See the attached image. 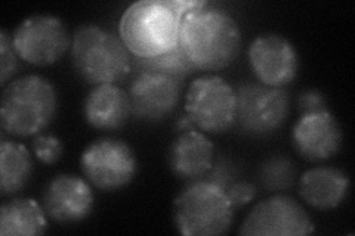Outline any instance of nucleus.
Here are the masks:
<instances>
[{
  "mask_svg": "<svg viewBox=\"0 0 355 236\" xmlns=\"http://www.w3.org/2000/svg\"><path fill=\"white\" fill-rule=\"evenodd\" d=\"M239 22L227 10L202 0L184 15L180 48L197 71H219L237 60L241 49Z\"/></svg>",
  "mask_w": 355,
  "mask_h": 236,
  "instance_id": "1",
  "label": "nucleus"
},
{
  "mask_svg": "<svg viewBox=\"0 0 355 236\" xmlns=\"http://www.w3.org/2000/svg\"><path fill=\"white\" fill-rule=\"evenodd\" d=\"M202 0H141L123 12L119 35L135 58H155L180 44L184 15Z\"/></svg>",
  "mask_w": 355,
  "mask_h": 236,
  "instance_id": "2",
  "label": "nucleus"
},
{
  "mask_svg": "<svg viewBox=\"0 0 355 236\" xmlns=\"http://www.w3.org/2000/svg\"><path fill=\"white\" fill-rule=\"evenodd\" d=\"M74 70L87 84H116L132 74L130 52L123 40L96 24H82L71 40Z\"/></svg>",
  "mask_w": 355,
  "mask_h": 236,
  "instance_id": "3",
  "label": "nucleus"
},
{
  "mask_svg": "<svg viewBox=\"0 0 355 236\" xmlns=\"http://www.w3.org/2000/svg\"><path fill=\"white\" fill-rule=\"evenodd\" d=\"M57 114V92L40 75H24L3 89L0 102V125L3 133L15 138L36 136Z\"/></svg>",
  "mask_w": 355,
  "mask_h": 236,
  "instance_id": "4",
  "label": "nucleus"
},
{
  "mask_svg": "<svg viewBox=\"0 0 355 236\" xmlns=\"http://www.w3.org/2000/svg\"><path fill=\"white\" fill-rule=\"evenodd\" d=\"M225 189L209 179L188 182L173 201V223L184 236H219L234 221Z\"/></svg>",
  "mask_w": 355,
  "mask_h": 236,
  "instance_id": "5",
  "label": "nucleus"
},
{
  "mask_svg": "<svg viewBox=\"0 0 355 236\" xmlns=\"http://www.w3.org/2000/svg\"><path fill=\"white\" fill-rule=\"evenodd\" d=\"M185 116L196 129L220 134L237 125V93L219 75L198 77L185 95Z\"/></svg>",
  "mask_w": 355,
  "mask_h": 236,
  "instance_id": "6",
  "label": "nucleus"
},
{
  "mask_svg": "<svg viewBox=\"0 0 355 236\" xmlns=\"http://www.w3.org/2000/svg\"><path fill=\"white\" fill-rule=\"evenodd\" d=\"M80 168L92 186L103 192H116L135 179L138 161L126 142L103 138L86 146L80 155Z\"/></svg>",
  "mask_w": 355,
  "mask_h": 236,
  "instance_id": "7",
  "label": "nucleus"
},
{
  "mask_svg": "<svg viewBox=\"0 0 355 236\" xmlns=\"http://www.w3.org/2000/svg\"><path fill=\"white\" fill-rule=\"evenodd\" d=\"M237 125L252 136H268L279 130L291 112V99L282 87L262 83L241 84L237 91Z\"/></svg>",
  "mask_w": 355,
  "mask_h": 236,
  "instance_id": "8",
  "label": "nucleus"
},
{
  "mask_svg": "<svg viewBox=\"0 0 355 236\" xmlns=\"http://www.w3.org/2000/svg\"><path fill=\"white\" fill-rule=\"evenodd\" d=\"M12 42L19 58L36 66L57 64L71 49L64 22L52 15H33L21 21Z\"/></svg>",
  "mask_w": 355,
  "mask_h": 236,
  "instance_id": "9",
  "label": "nucleus"
},
{
  "mask_svg": "<svg viewBox=\"0 0 355 236\" xmlns=\"http://www.w3.org/2000/svg\"><path fill=\"white\" fill-rule=\"evenodd\" d=\"M315 232L306 210L287 195H274L254 206L241 223L243 236H305Z\"/></svg>",
  "mask_w": 355,
  "mask_h": 236,
  "instance_id": "10",
  "label": "nucleus"
},
{
  "mask_svg": "<svg viewBox=\"0 0 355 236\" xmlns=\"http://www.w3.org/2000/svg\"><path fill=\"white\" fill-rule=\"evenodd\" d=\"M182 84V82L163 73L132 71V80L128 86L132 116L147 122L168 118L180 105Z\"/></svg>",
  "mask_w": 355,
  "mask_h": 236,
  "instance_id": "11",
  "label": "nucleus"
},
{
  "mask_svg": "<svg viewBox=\"0 0 355 236\" xmlns=\"http://www.w3.org/2000/svg\"><path fill=\"white\" fill-rule=\"evenodd\" d=\"M249 62L258 82L271 87L291 84L299 70V55L291 40L268 33L254 37L249 46Z\"/></svg>",
  "mask_w": 355,
  "mask_h": 236,
  "instance_id": "12",
  "label": "nucleus"
},
{
  "mask_svg": "<svg viewBox=\"0 0 355 236\" xmlns=\"http://www.w3.org/2000/svg\"><path fill=\"white\" fill-rule=\"evenodd\" d=\"M92 188L83 177L58 174L44 188L42 207L46 216L57 223L70 224L86 220L94 210Z\"/></svg>",
  "mask_w": 355,
  "mask_h": 236,
  "instance_id": "13",
  "label": "nucleus"
},
{
  "mask_svg": "<svg viewBox=\"0 0 355 236\" xmlns=\"http://www.w3.org/2000/svg\"><path fill=\"white\" fill-rule=\"evenodd\" d=\"M342 130L330 109L302 114L292 130L295 151L309 163H323L342 148Z\"/></svg>",
  "mask_w": 355,
  "mask_h": 236,
  "instance_id": "14",
  "label": "nucleus"
},
{
  "mask_svg": "<svg viewBox=\"0 0 355 236\" xmlns=\"http://www.w3.org/2000/svg\"><path fill=\"white\" fill-rule=\"evenodd\" d=\"M215 146L203 131L190 129L181 131L172 142L168 161L172 174L182 182L205 179L214 168Z\"/></svg>",
  "mask_w": 355,
  "mask_h": 236,
  "instance_id": "15",
  "label": "nucleus"
},
{
  "mask_svg": "<svg viewBox=\"0 0 355 236\" xmlns=\"http://www.w3.org/2000/svg\"><path fill=\"white\" fill-rule=\"evenodd\" d=\"M85 120L96 130H117L132 116L128 91L117 84L95 86L85 99Z\"/></svg>",
  "mask_w": 355,
  "mask_h": 236,
  "instance_id": "16",
  "label": "nucleus"
},
{
  "mask_svg": "<svg viewBox=\"0 0 355 236\" xmlns=\"http://www.w3.org/2000/svg\"><path fill=\"white\" fill-rule=\"evenodd\" d=\"M297 189L309 207L333 210L347 199L349 177L336 167H313L299 177Z\"/></svg>",
  "mask_w": 355,
  "mask_h": 236,
  "instance_id": "17",
  "label": "nucleus"
},
{
  "mask_svg": "<svg viewBox=\"0 0 355 236\" xmlns=\"http://www.w3.org/2000/svg\"><path fill=\"white\" fill-rule=\"evenodd\" d=\"M46 230V212L36 199L15 198L0 207L2 236H40Z\"/></svg>",
  "mask_w": 355,
  "mask_h": 236,
  "instance_id": "18",
  "label": "nucleus"
},
{
  "mask_svg": "<svg viewBox=\"0 0 355 236\" xmlns=\"http://www.w3.org/2000/svg\"><path fill=\"white\" fill-rule=\"evenodd\" d=\"M33 173L31 154L24 145L2 139L0 143V195L9 197L21 192Z\"/></svg>",
  "mask_w": 355,
  "mask_h": 236,
  "instance_id": "19",
  "label": "nucleus"
},
{
  "mask_svg": "<svg viewBox=\"0 0 355 236\" xmlns=\"http://www.w3.org/2000/svg\"><path fill=\"white\" fill-rule=\"evenodd\" d=\"M138 70H150L168 74L182 83L188 77H191L194 73H197V69L191 64V61L188 60V56L180 48V44H178L175 49L160 56H155V58H133L132 71Z\"/></svg>",
  "mask_w": 355,
  "mask_h": 236,
  "instance_id": "20",
  "label": "nucleus"
},
{
  "mask_svg": "<svg viewBox=\"0 0 355 236\" xmlns=\"http://www.w3.org/2000/svg\"><path fill=\"white\" fill-rule=\"evenodd\" d=\"M297 168L295 163L283 155H274L265 160L258 172V182L266 192H286L296 185Z\"/></svg>",
  "mask_w": 355,
  "mask_h": 236,
  "instance_id": "21",
  "label": "nucleus"
},
{
  "mask_svg": "<svg viewBox=\"0 0 355 236\" xmlns=\"http://www.w3.org/2000/svg\"><path fill=\"white\" fill-rule=\"evenodd\" d=\"M31 149L40 163L51 165L61 160V156L64 154V145L61 139L52 133H39L33 138Z\"/></svg>",
  "mask_w": 355,
  "mask_h": 236,
  "instance_id": "22",
  "label": "nucleus"
},
{
  "mask_svg": "<svg viewBox=\"0 0 355 236\" xmlns=\"http://www.w3.org/2000/svg\"><path fill=\"white\" fill-rule=\"evenodd\" d=\"M18 58L12 36L6 30L0 31V84L3 87L18 71Z\"/></svg>",
  "mask_w": 355,
  "mask_h": 236,
  "instance_id": "23",
  "label": "nucleus"
},
{
  "mask_svg": "<svg viewBox=\"0 0 355 236\" xmlns=\"http://www.w3.org/2000/svg\"><path fill=\"white\" fill-rule=\"evenodd\" d=\"M225 192H227V197L232 204V207H234V210H239V208H243V207L250 204V202L258 194V188H257V185H253L250 182L240 181V182L231 183L225 189Z\"/></svg>",
  "mask_w": 355,
  "mask_h": 236,
  "instance_id": "24",
  "label": "nucleus"
},
{
  "mask_svg": "<svg viewBox=\"0 0 355 236\" xmlns=\"http://www.w3.org/2000/svg\"><path fill=\"white\" fill-rule=\"evenodd\" d=\"M297 107L299 111H301V116L329 109L326 96L323 95V92L317 91V89H308V91L302 92L297 99Z\"/></svg>",
  "mask_w": 355,
  "mask_h": 236,
  "instance_id": "25",
  "label": "nucleus"
}]
</instances>
